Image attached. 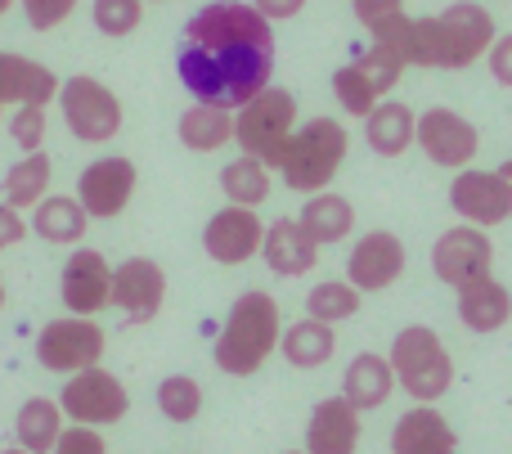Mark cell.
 <instances>
[{"instance_id":"cell-48","label":"cell","mask_w":512,"mask_h":454,"mask_svg":"<svg viewBox=\"0 0 512 454\" xmlns=\"http://www.w3.org/2000/svg\"><path fill=\"white\" fill-rule=\"evenodd\" d=\"M288 454H301V450H288Z\"/></svg>"},{"instance_id":"cell-42","label":"cell","mask_w":512,"mask_h":454,"mask_svg":"<svg viewBox=\"0 0 512 454\" xmlns=\"http://www.w3.org/2000/svg\"><path fill=\"white\" fill-rule=\"evenodd\" d=\"M27 239V225H23V212H14L9 203H0V252L14 248V243Z\"/></svg>"},{"instance_id":"cell-6","label":"cell","mask_w":512,"mask_h":454,"mask_svg":"<svg viewBox=\"0 0 512 454\" xmlns=\"http://www.w3.org/2000/svg\"><path fill=\"white\" fill-rule=\"evenodd\" d=\"M297 131V99L283 86H265L256 99L234 113V144H239L248 158L265 162V167H279L283 144Z\"/></svg>"},{"instance_id":"cell-39","label":"cell","mask_w":512,"mask_h":454,"mask_svg":"<svg viewBox=\"0 0 512 454\" xmlns=\"http://www.w3.org/2000/svg\"><path fill=\"white\" fill-rule=\"evenodd\" d=\"M50 454H108V446H104V437H99V428L72 423V428L59 432V441H54Z\"/></svg>"},{"instance_id":"cell-5","label":"cell","mask_w":512,"mask_h":454,"mask_svg":"<svg viewBox=\"0 0 512 454\" xmlns=\"http://www.w3.org/2000/svg\"><path fill=\"white\" fill-rule=\"evenodd\" d=\"M387 360H391V374H396V387L409 392V401L418 405H436L454 387V360L445 351L441 333L427 329V324L400 329Z\"/></svg>"},{"instance_id":"cell-10","label":"cell","mask_w":512,"mask_h":454,"mask_svg":"<svg viewBox=\"0 0 512 454\" xmlns=\"http://www.w3.org/2000/svg\"><path fill=\"white\" fill-rule=\"evenodd\" d=\"M59 108H63V122L77 140L86 144H104L122 131V99L104 86L99 77H68L59 86Z\"/></svg>"},{"instance_id":"cell-38","label":"cell","mask_w":512,"mask_h":454,"mask_svg":"<svg viewBox=\"0 0 512 454\" xmlns=\"http://www.w3.org/2000/svg\"><path fill=\"white\" fill-rule=\"evenodd\" d=\"M27 14V23L36 27V32H50V27L68 23V14L77 9V0H18Z\"/></svg>"},{"instance_id":"cell-31","label":"cell","mask_w":512,"mask_h":454,"mask_svg":"<svg viewBox=\"0 0 512 454\" xmlns=\"http://www.w3.org/2000/svg\"><path fill=\"white\" fill-rule=\"evenodd\" d=\"M234 140V113L212 104H189L180 113V144L194 153H216Z\"/></svg>"},{"instance_id":"cell-2","label":"cell","mask_w":512,"mask_h":454,"mask_svg":"<svg viewBox=\"0 0 512 454\" xmlns=\"http://www.w3.org/2000/svg\"><path fill=\"white\" fill-rule=\"evenodd\" d=\"M180 86L194 95V104H212L225 113H239L274 77V50L265 45H189L180 41L176 54Z\"/></svg>"},{"instance_id":"cell-12","label":"cell","mask_w":512,"mask_h":454,"mask_svg":"<svg viewBox=\"0 0 512 454\" xmlns=\"http://www.w3.org/2000/svg\"><path fill=\"white\" fill-rule=\"evenodd\" d=\"M495 270V243L477 225H450L432 243V275L445 288H463L472 279H486Z\"/></svg>"},{"instance_id":"cell-34","label":"cell","mask_w":512,"mask_h":454,"mask_svg":"<svg viewBox=\"0 0 512 454\" xmlns=\"http://www.w3.org/2000/svg\"><path fill=\"white\" fill-rule=\"evenodd\" d=\"M360 288H351L346 279H324V284H315L306 293V315L310 320H319V324H346V320H355L360 315Z\"/></svg>"},{"instance_id":"cell-13","label":"cell","mask_w":512,"mask_h":454,"mask_svg":"<svg viewBox=\"0 0 512 454\" xmlns=\"http://www.w3.org/2000/svg\"><path fill=\"white\" fill-rule=\"evenodd\" d=\"M414 144L436 162V167L463 171V167H472V162H477V153H481V131L459 113V108L436 104V108H427V113H418V135H414Z\"/></svg>"},{"instance_id":"cell-28","label":"cell","mask_w":512,"mask_h":454,"mask_svg":"<svg viewBox=\"0 0 512 454\" xmlns=\"http://www.w3.org/2000/svg\"><path fill=\"white\" fill-rule=\"evenodd\" d=\"M279 351H283V360H288L292 369H319V365L333 360L337 333H333V324H319V320H310L306 315V320H297V324L283 329Z\"/></svg>"},{"instance_id":"cell-20","label":"cell","mask_w":512,"mask_h":454,"mask_svg":"<svg viewBox=\"0 0 512 454\" xmlns=\"http://www.w3.org/2000/svg\"><path fill=\"white\" fill-rule=\"evenodd\" d=\"M360 437H364L360 410H355L342 392L328 396V401H319L315 410H310L306 454H355L360 450Z\"/></svg>"},{"instance_id":"cell-18","label":"cell","mask_w":512,"mask_h":454,"mask_svg":"<svg viewBox=\"0 0 512 454\" xmlns=\"http://www.w3.org/2000/svg\"><path fill=\"white\" fill-rule=\"evenodd\" d=\"M162 302H167V275L153 257H126L113 270V306L126 311V324L158 320Z\"/></svg>"},{"instance_id":"cell-7","label":"cell","mask_w":512,"mask_h":454,"mask_svg":"<svg viewBox=\"0 0 512 454\" xmlns=\"http://www.w3.org/2000/svg\"><path fill=\"white\" fill-rule=\"evenodd\" d=\"M400 72H405V63H400V54L387 50V45H369L360 59L342 63V68L333 72V95H337V104H342V113L364 122V117L396 90Z\"/></svg>"},{"instance_id":"cell-11","label":"cell","mask_w":512,"mask_h":454,"mask_svg":"<svg viewBox=\"0 0 512 454\" xmlns=\"http://www.w3.org/2000/svg\"><path fill=\"white\" fill-rule=\"evenodd\" d=\"M189 45H265L274 50V27L243 0H212L185 23Z\"/></svg>"},{"instance_id":"cell-30","label":"cell","mask_w":512,"mask_h":454,"mask_svg":"<svg viewBox=\"0 0 512 454\" xmlns=\"http://www.w3.org/2000/svg\"><path fill=\"white\" fill-rule=\"evenodd\" d=\"M59 432H63V410H59V401L32 396V401L18 405V419H14L18 450H27V454H50L54 441H59Z\"/></svg>"},{"instance_id":"cell-43","label":"cell","mask_w":512,"mask_h":454,"mask_svg":"<svg viewBox=\"0 0 512 454\" xmlns=\"http://www.w3.org/2000/svg\"><path fill=\"white\" fill-rule=\"evenodd\" d=\"M252 9H256V14H265L270 23H283V18L301 14V9H306V0H252Z\"/></svg>"},{"instance_id":"cell-4","label":"cell","mask_w":512,"mask_h":454,"mask_svg":"<svg viewBox=\"0 0 512 454\" xmlns=\"http://www.w3.org/2000/svg\"><path fill=\"white\" fill-rule=\"evenodd\" d=\"M346 153H351V131L337 117H310L292 131V140L283 144L279 176L292 194H324L333 185V176L342 171Z\"/></svg>"},{"instance_id":"cell-47","label":"cell","mask_w":512,"mask_h":454,"mask_svg":"<svg viewBox=\"0 0 512 454\" xmlns=\"http://www.w3.org/2000/svg\"><path fill=\"white\" fill-rule=\"evenodd\" d=\"M0 306H5V284H0Z\"/></svg>"},{"instance_id":"cell-14","label":"cell","mask_w":512,"mask_h":454,"mask_svg":"<svg viewBox=\"0 0 512 454\" xmlns=\"http://www.w3.org/2000/svg\"><path fill=\"white\" fill-rule=\"evenodd\" d=\"M450 207L463 216V225L477 230H495L512 216V185L499 171H477L463 167L450 180Z\"/></svg>"},{"instance_id":"cell-32","label":"cell","mask_w":512,"mask_h":454,"mask_svg":"<svg viewBox=\"0 0 512 454\" xmlns=\"http://www.w3.org/2000/svg\"><path fill=\"white\" fill-rule=\"evenodd\" d=\"M50 176H54V167H50V158H45L41 149L36 153H23V162H14V167L5 171V203L14 207V212H27V207H36L45 194H50Z\"/></svg>"},{"instance_id":"cell-15","label":"cell","mask_w":512,"mask_h":454,"mask_svg":"<svg viewBox=\"0 0 512 454\" xmlns=\"http://www.w3.org/2000/svg\"><path fill=\"white\" fill-rule=\"evenodd\" d=\"M135 185H140V176H135V162L122 158V153H113V158H99V162H90V167L81 171L77 203L86 207L90 221H113V216L126 212Z\"/></svg>"},{"instance_id":"cell-16","label":"cell","mask_w":512,"mask_h":454,"mask_svg":"<svg viewBox=\"0 0 512 454\" xmlns=\"http://www.w3.org/2000/svg\"><path fill=\"white\" fill-rule=\"evenodd\" d=\"M405 243L391 230H369L364 239L351 243V257H346V284L360 288V293H387L400 275H405Z\"/></svg>"},{"instance_id":"cell-35","label":"cell","mask_w":512,"mask_h":454,"mask_svg":"<svg viewBox=\"0 0 512 454\" xmlns=\"http://www.w3.org/2000/svg\"><path fill=\"white\" fill-rule=\"evenodd\" d=\"M158 410L171 423H194L203 414V387L189 374H171L158 383Z\"/></svg>"},{"instance_id":"cell-19","label":"cell","mask_w":512,"mask_h":454,"mask_svg":"<svg viewBox=\"0 0 512 454\" xmlns=\"http://www.w3.org/2000/svg\"><path fill=\"white\" fill-rule=\"evenodd\" d=\"M59 297L72 315H90L104 311L113 302V266L104 261V252L95 248H77L63 266V279H59Z\"/></svg>"},{"instance_id":"cell-9","label":"cell","mask_w":512,"mask_h":454,"mask_svg":"<svg viewBox=\"0 0 512 454\" xmlns=\"http://www.w3.org/2000/svg\"><path fill=\"white\" fill-rule=\"evenodd\" d=\"M59 410H63V419L81 423V428H113V423H122L126 410H131V392L122 387L117 374H108L104 365H95V369H81V374H72L68 383H63Z\"/></svg>"},{"instance_id":"cell-27","label":"cell","mask_w":512,"mask_h":454,"mask_svg":"<svg viewBox=\"0 0 512 454\" xmlns=\"http://www.w3.org/2000/svg\"><path fill=\"white\" fill-rule=\"evenodd\" d=\"M297 225L319 243V248L342 243V239H351V234H355V203H351V198H342V194H333V189L310 194L306 203H301Z\"/></svg>"},{"instance_id":"cell-23","label":"cell","mask_w":512,"mask_h":454,"mask_svg":"<svg viewBox=\"0 0 512 454\" xmlns=\"http://www.w3.org/2000/svg\"><path fill=\"white\" fill-rule=\"evenodd\" d=\"M54 95H59V77H54L45 63H32V59H23V54L0 50V108L5 104L45 108Z\"/></svg>"},{"instance_id":"cell-36","label":"cell","mask_w":512,"mask_h":454,"mask_svg":"<svg viewBox=\"0 0 512 454\" xmlns=\"http://www.w3.org/2000/svg\"><path fill=\"white\" fill-rule=\"evenodd\" d=\"M144 23V0H95V27L104 36H131Z\"/></svg>"},{"instance_id":"cell-37","label":"cell","mask_w":512,"mask_h":454,"mask_svg":"<svg viewBox=\"0 0 512 454\" xmlns=\"http://www.w3.org/2000/svg\"><path fill=\"white\" fill-rule=\"evenodd\" d=\"M9 135H14V144L23 153H36L45 144V108H32V104H23L14 113V122H9Z\"/></svg>"},{"instance_id":"cell-29","label":"cell","mask_w":512,"mask_h":454,"mask_svg":"<svg viewBox=\"0 0 512 454\" xmlns=\"http://www.w3.org/2000/svg\"><path fill=\"white\" fill-rule=\"evenodd\" d=\"M86 207L68 194H45L41 203L32 207V230L41 234L45 243H81L86 239Z\"/></svg>"},{"instance_id":"cell-25","label":"cell","mask_w":512,"mask_h":454,"mask_svg":"<svg viewBox=\"0 0 512 454\" xmlns=\"http://www.w3.org/2000/svg\"><path fill=\"white\" fill-rule=\"evenodd\" d=\"M396 392V374H391V360L378 356V351H360V356L346 365L342 374V396L355 405L360 414L382 410Z\"/></svg>"},{"instance_id":"cell-8","label":"cell","mask_w":512,"mask_h":454,"mask_svg":"<svg viewBox=\"0 0 512 454\" xmlns=\"http://www.w3.org/2000/svg\"><path fill=\"white\" fill-rule=\"evenodd\" d=\"M99 360H104V329L90 315H63L36 333V365L50 374L72 378L81 369H95Z\"/></svg>"},{"instance_id":"cell-40","label":"cell","mask_w":512,"mask_h":454,"mask_svg":"<svg viewBox=\"0 0 512 454\" xmlns=\"http://www.w3.org/2000/svg\"><path fill=\"white\" fill-rule=\"evenodd\" d=\"M486 68H490V77H495L499 86L512 90V32L495 36V45H490V54H486Z\"/></svg>"},{"instance_id":"cell-22","label":"cell","mask_w":512,"mask_h":454,"mask_svg":"<svg viewBox=\"0 0 512 454\" xmlns=\"http://www.w3.org/2000/svg\"><path fill=\"white\" fill-rule=\"evenodd\" d=\"M391 454H459V437L436 405H414L391 428Z\"/></svg>"},{"instance_id":"cell-17","label":"cell","mask_w":512,"mask_h":454,"mask_svg":"<svg viewBox=\"0 0 512 454\" xmlns=\"http://www.w3.org/2000/svg\"><path fill=\"white\" fill-rule=\"evenodd\" d=\"M261 239H265V221L252 207L230 203L203 225V248L216 266H243V261L261 257Z\"/></svg>"},{"instance_id":"cell-44","label":"cell","mask_w":512,"mask_h":454,"mask_svg":"<svg viewBox=\"0 0 512 454\" xmlns=\"http://www.w3.org/2000/svg\"><path fill=\"white\" fill-rule=\"evenodd\" d=\"M499 176H504V180H508V185H512V158L504 162V167H499Z\"/></svg>"},{"instance_id":"cell-45","label":"cell","mask_w":512,"mask_h":454,"mask_svg":"<svg viewBox=\"0 0 512 454\" xmlns=\"http://www.w3.org/2000/svg\"><path fill=\"white\" fill-rule=\"evenodd\" d=\"M9 5H14V0H0V14H9Z\"/></svg>"},{"instance_id":"cell-21","label":"cell","mask_w":512,"mask_h":454,"mask_svg":"<svg viewBox=\"0 0 512 454\" xmlns=\"http://www.w3.org/2000/svg\"><path fill=\"white\" fill-rule=\"evenodd\" d=\"M261 257L279 279H301L319 266V243L301 230L297 216H279V221L265 225Z\"/></svg>"},{"instance_id":"cell-26","label":"cell","mask_w":512,"mask_h":454,"mask_svg":"<svg viewBox=\"0 0 512 454\" xmlns=\"http://www.w3.org/2000/svg\"><path fill=\"white\" fill-rule=\"evenodd\" d=\"M414 135H418V113L409 104H400V99H382V104L364 117V144H369L378 158H400V153H409Z\"/></svg>"},{"instance_id":"cell-41","label":"cell","mask_w":512,"mask_h":454,"mask_svg":"<svg viewBox=\"0 0 512 454\" xmlns=\"http://www.w3.org/2000/svg\"><path fill=\"white\" fill-rule=\"evenodd\" d=\"M351 9H355V18L369 27V23H378V18L405 14V0H351Z\"/></svg>"},{"instance_id":"cell-24","label":"cell","mask_w":512,"mask_h":454,"mask_svg":"<svg viewBox=\"0 0 512 454\" xmlns=\"http://www.w3.org/2000/svg\"><path fill=\"white\" fill-rule=\"evenodd\" d=\"M459 293V320L468 333H499L512 320V293L495 275L472 279V284L454 288Z\"/></svg>"},{"instance_id":"cell-1","label":"cell","mask_w":512,"mask_h":454,"mask_svg":"<svg viewBox=\"0 0 512 454\" xmlns=\"http://www.w3.org/2000/svg\"><path fill=\"white\" fill-rule=\"evenodd\" d=\"M373 45H387L400 54L405 68H450L463 72L477 59H486L495 45L499 27L490 18V9H481L477 0H454L445 14H427V18H409V14H391L369 23Z\"/></svg>"},{"instance_id":"cell-46","label":"cell","mask_w":512,"mask_h":454,"mask_svg":"<svg viewBox=\"0 0 512 454\" xmlns=\"http://www.w3.org/2000/svg\"><path fill=\"white\" fill-rule=\"evenodd\" d=\"M0 454H27V450H18V446H14V450H0Z\"/></svg>"},{"instance_id":"cell-3","label":"cell","mask_w":512,"mask_h":454,"mask_svg":"<svg viewBox=\"0 0 512 454\" xmlns=\"http://www.w3.org/2000/svg\"><path fill=\"white\" fill-rule=\"evenodd\" d=\"M283 338V315L265 288H248V293L234 297L230 315L221 324V338L212 347V360L221 374L230 378H252L265 360L279 351Z\"/></svg>"},{"instance_id":"cell-33","label":"cell","mask_w":512,"mask_h":454,"mask_svg":"<svg viewBox=\"0 0 512 454\" xmlns=\"http://www.w3.org/2000/svg\"><path fill=\"white\" fill-rule=\"evenodd\" d=\"M270 167L265 162H256V158H234V162H225L221 167V189H225V198H230L234 207H261L265 198H270Z\"/></svg>"}]
</instances>
